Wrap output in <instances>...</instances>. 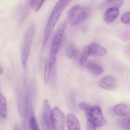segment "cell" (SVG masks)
Instances as JSON below:
<instances>
[{"mask_svg": "<svg viewBox=\"0 0 130 130\" xmlns=\"http://www.w3.org/2000/svg\"><path fill=\"white\" fill-rule=\"evenodd\" d=\"M113 114L119 116L128 117L130 116V107L126 104H117L111 109Z\"/></svg>", "mask_w": 130, "mask_h": 130, "instance_id": "cell-9", "label": "cell"}, {"mask_svg": "<svg viewBox=\"0 0 130 130\" xmlns=\"http://www.w3.org/2000/svg\"><path fill=\"white\" fill-rule=\"evenodd\" d=\"M0 115L3 118H7L8 116V109L6 100L2 93L0 95Z\"/></svg>", "mask_w": 130, "mask_h": 130, "instance_id": "cell-15", "label": "cell"}, {"mask_svg": "<svg viewBox=\"0 0 130 130\" xmlns=\"http://www.w3.org/2000/svg\"><path fill=\"white\" fill-rule=\"evenodd\" d=\"M91 10L89 7L82 6L79 4L73 6L68 13L71 26H76L86 20L90 15Z\"/></svg>", "mask_w": 130, "mask_h": 130, "instance_id": "cell-2", "label": "cell"}, {"mask_svg": "<svg viewBox=\"0 0 130 130\" xmlns=\"http://www.w3.org/2000/svg\"><path fill=\"white\" fill-rule=\"evenodd\" d=\"M53 67V66L48 61L46 62L44 71V82L45 84H47L49 82L51 71Z\"/></svg>", "mask_w": 130, "mask_h": 130, "instance_id": "cell-16", "label": "cell"}, {"mask_svg": "<svg viewBox=\"0 0 130 130\" xmlns=\"http://www.w3.org/2000/svg\"><path fill=\"white\" fill-rule=\"evenodd\" d=\"M52 111L48 101L47 100H45L43 103L42 118L47 129L49 130L53 129L51 123Z\"/></svg>", "mask_w": 130, "mask_h": 130, "instance_id": "cell-7", "label": "cell"}, {"mask_svg": "<svg viewBox=\"0 0 130 130\" xmlns=\"http://www.w3.org/2000/svg\"><path fill=\"white\" fill-rule=\"evenodd\" d=\"M123 3V0H105L100 6L102 9L111 7H120Z\"/></svg>", "mask_w": 130, "mask_h": 130, "instance_id": "cell-14", "label": "cell"}, {"mask_svg": "<svg viewBox=\"0 0 130 130\" xmlns=\"http://www.w3.org/2000/svg\"><path fill=\"white\" fill-rule=\"evenodd\" d=\"M119 12L118 7H111L108 9L104 15L105 22L108 23L113 22L118 16Z\"/></svg>", "mask_w": 130, "mask_h": 130, "instance_id": "cell-12", "label": "cell"}, {"mask_svg": "<svg viewBox=\"0 0 130 130\" xmlns=\"http://www.w3.org/2000/svg\"><path fill=\"white\" fill-rule=\"evenodd\" d=\"M66 124L69 130H79L80 125L78 119L72 113H69L66 119Z\"/></svg>", "mask_w": 130, "mask_h": 130, "instance_id": "cell-10", "label": "cell"}, {"mask_svg": "<svg viewBox=\"0 0 130 130\" xmlns=\"http://www.w3.org/2000/svg\"><path fill=\"white\" fill-rule=\"evenodd\" d=\"M84 65L93 74L100 75L103 72V68L99 64L93 62H86Z\"/></svg>", "mask_w": 130, "mask_h": 130, "instance_id": "cell-13", "label": "cell"}, {"mask_svg": "<svg viewBox=\"0 0 130 130\" xmlns=\"http://www.w3.org/2000/svg\"><path fill=\"white\" fill-rule=\"evenodd\" d=\"M119 125L123 129L130 130V118L121 119L119 121Z\"/></svg>", "mask_w": 130, "mask_h": 130, "instance_id": "cell-20", "label": "cell"}, {"mask_svg": "<svg viewBox=\"0 0 130 130\" xmlns=\"http://www.w3.org/2000/svg\"><path fill=\"white\" fill-rule=\"evenodd\" d=\"M51 123L53 129L63 130L65 127V116L58 107H55L52 111Z\"/></svg>", "mask_w": 130, "mask_h": 130, "instance_id": "cell-6", "label": "cell"}, {"mask_svg": "<svg viewBox=\"0 0 130 130\" xmlns=\"http://www.w3.org/2000/svg\"><path fill=\"white\" fill-rule=\"evenodd\" d=\"M88 46L90 55L93 56L101 57L105 55L107 52L104 47L97 43H93Z\"/></svg>", "mask_w": 130, "mask_h": 130, "instance_id": "cell-11", "label": "cell"}, {"mask_svg": "<svg viewBox=\"0 0 130 130\" xmlns=\"http://www.w3.org/2000/svg\"><path fill=\"white\" fill-rule=\"evenodd\" d=\"M35 24L31 23L28 28L24 37L22 53V61L24 68L26 67V62L30 54L31 45L35 36Z\"/></svg>", "mask_w": 130, "mask_h": 130, "instance_id": "cell-4", "label": "cell"}, {"mask_svg": "<svg viewBox=\"0 0 130 130\" xmlns=\"http://www.w3.org/2000/svg\"><path fill=\"white\" fill-rule=\"evenodd\" d=\"M29 125H30V127L32 130H39L38 123L35 118L33 116H31L30 117V120H29Z\"/></svg>", "mask_w": 130, "mask_h": 130, "instance_id": "cell-21", "label": "cell"}, {"mask_svg": "<svg viewBox=\"0 0 130 130\" xmlns=\"http://www.w3.org/2000/svg\"><path fill=\"white\" fill-rule=\"evenodd\" d=\"M45 0H31L30 5L32 9L35 11H38L42 6Z\"/></svg>", "mask_w": 130, "mask_h": 130, "instance_id": "cell-18", "label": "cell"}, {"mask_svg": "<svg viewBox=\"0 0 130 130\" xmlns=\"http://www.w3.org/2000/svg\"><path fill=\"white\" fill-rule=\"evenodd\" d=\"M90 55H91L89 49V47L87 46L85 48V49L84 50L83 54L80 56V63L82 64H84L86 62L87 58Z\"/></svg>", "mask_w": 130, "mask_h": 130, "instance_id": "cell-19", "label": "cell"}, {"mask_svg": "<svg viewBox=\"0 0 130 130\" xmlns=\"http://www.w3.org/2000/svg\"><path fill=\"white\" fill-rule=\"evenodd\" d=\"M99 85L104 89L112 90L117 87V80L112 76H107L100 80Z\"/></svg>", "mask_w": 130, "mask_h": 130, "instance_id": "cell-8", "label": "cell"}, {"mask_svg": "<svg viewBox=\"0 0 130 130\" xmlns=\"http://www.w3.org/2000/svg\"><path fill=\"white\" fill-rule=\"evenodd\" d=\"M3 69L2 67L1 66V67H0V73H1V74H2L3 73Z\"/></svg>", "mask_w": 130, "mask_h": 130, "instance_id": "cell-25", "label": "cell"}, {"mask_svg": "<svg viewBox=\"0 0 130 130\" xmlns=\"http://www.w3.org/2000/svg\"><path fill=\"white\" fill-rule=\"evenodd\" d=\"M121 21L124 24H130V12H127L124 13L121 18Z\"/></svg>", "mask_w": 130, "mask_h": 130, "instance_id": "cell-22", "label": "cell"}, {"mask_svg": "<svg viewBox=\"0 0 130 130\" xmlns=\"http://www.w3.org/2000/svg\"><path fill=\"white\" fill-rule=\"evenodd\" d=\"M89 106V105L87 104L86 103L84 102H80L79 104V108L82 110H83V111H85L88 108Z\"/></svg>", "mask_w": 130, "mask_h": 130, "instance_id": "cell-23", "label": "cell"}, {"mask_svg": "<svg viewBox=\"0 0 130 130\" xmlns=\"http://www.w3.org/2000/svg\"><path fill=\"white\" fill-rule=\"evenodd\" d=\"M66 54L68 57L70 58L77 57L79 55L78 51L76 47L72 44L68 46L66 50Z\"/></svg>", "mask_w": 130, "mask_h": 130, "instance_id": "cell-17", "label": "cell"}, {"mask_svg": "<svg viewBox=\"0 0 130 130\" xmlns=\"http://www.w3.org/2000/svg\"><path fill=\"white\" fill-rule=\"evenodd\" d=\"M72 1V0H59L55 4L46 24L42 43L43 47L47 44L51 34L61 13Z\"/></svg>", "mask_w": 130, "mask_h": 130, "instance_id": "cell-1", "label": "cell"}, {"mask_svg": "<svg viewBox=\"0 0 130 130\" xmlns=\"http://www.w3.org/2000/svg\"><path fill=\"white\" fill-rule=\"evenodd\" d=\"M66 26L67 22L65 21L58 27L53 38L49 58V60L52 62L56 61V57L61 44Z\"/></svg>", "mask_w": 130, "mask_h": 130, "instance_id": "cell-5", "label": "cell"}, {"mask_svg": "<svg viewBox=\"0 0 130 130\" xmlns=\"http://www.w3.org/2000/svg\"><path fill=\"white\" fill-rule=\"evenodd\" d=\"M97 128L95 127L94 125L90 123L89 122L87 121V129L89 130H96Z\"/></svg>", "mask_w": 130, "mask_h": 130, "instance_id": "cell-24", "label": "cell"}, {"mask_svg": "<svg viewBox=\"0 0 130 130\" xmlns=\"http://www.w3.org/2000/svg\"><path fill=\"white\" fill-rule=\"evenodd\" d=\"M87 121L92 124L96 128L103 126L106 124V120L99 106H89L85 111Z\"/></svg>", "mask_w": 130, "mask_h": 130, "instance_id": "cell-3", "label": "cell"}]
</instances>
